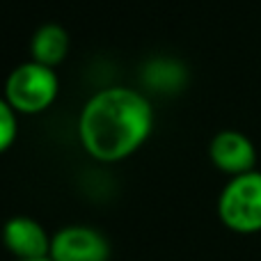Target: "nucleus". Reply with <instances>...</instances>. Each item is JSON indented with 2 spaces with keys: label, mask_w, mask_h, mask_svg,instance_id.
Returning <instances> with one entry per match:
<instances>
[{
  "label": "nucleus",
  "mask_w": 261,
  "mask_h": 261,
  "mask_svg": "<svg viewBox=\"0 0 261 261\" xmlns=\"http://www.w3.org/2000/svg\"><path fill=\"white\" fill-rule=\"evenodd\" d=\"M153 128L149 99L130 87L101 90L83 106L78 138L94 161L117 163L135 153Z\"/></svg>",
  "instance_id": "1"
},
{
  "label": "nucleus",
  "mask_w": 261,
  "mask_h": 261,
  "mask_svg": "<svg viewBox=\"0 0 261 261\" xmlns=\"http://www.w3.org/2000/svg\"><path fill=\"white\" fill-rule=\"evenodd\" d=\"M58 73L35 60L12 69L5 81V99L16 113L23 115H39L48 110L58 99Z\"/></svg>",
  "instance_id": "2"
},
{
  "label": "nucleus",
  "mask_w": 261,
  "mask_h": 261,
  "mask_svg": "<svg viewBox=\"0 0 261 261\" xmlns=\"http://www.w3.org/2000/svg\"><path fill=\"white\" fill-rule=\"evenodd\" d=\"M218 218L236 234L261 231V172L231 176L218 197Z\"/></svg>",
  "instance_id": "3"
},
{
  "label": "nucleus",
  "mask_w": 261,
  "mask_h": 261,
  "mask_svg": "<svg viewBox=\"0 0 261 261\" xmlns=\"http://www.w3.org/2000/svg\"><path fill=\"white\" fill-rule=\"evenodd\" d=\"M50 261H108V239L94 227L71 225L50 239Z\"/></svg>",
  "instance_id": "4"
},
{
  "label": "nucleus",
  "mask_w": 261,
  "mask_h": 261,
  "mask_svg": "<svg viewBox=\"0 0 261 261\" xmlns=\"http://www.w3.org/2000/svg\"><path fill=\"white\" fill-rule=\"evenodd\" d=\"M208 158L220 172L229 176H239L254 170L257 163V149L252 140L241 130H220L208 144Z\"/></svg>",
  "instance_id": "5"
},
{
  "label": "nucleus",
  "mask_w": 261,
  "mask_h": 261,
  "mask_svg": "<svg viewBox=\"0 0 261 261\" xmlns=\"http://www.w3.org/2000/svg\"><path fill=\"white\" fill-rule=\"evenodd\" d=\"M50 239L48 231L28 216H14L3 227V243L9 254L16 261L30 259H46L50 254Z\"/></svg>",
  "instance_id": "6"
},
{
  "label": "nucleus",
  "mask_w": 261,
  "mask_h": 261,
  "mask_svg": "<svg viewBox=\"0 0 261 261\" xmlns=\"http://www.w3.org/2000/svg\"><path fill=\"white\" fill-rule=\"evenodd\" d=\"M30 53L35 62L55 69L69 55V32L58 23H46L32 35Z\"/></svg>",
  "instance_id": "7"
},
{
  "label": "nucleus",
  "mask_w": 261,
  "mask_h": 261,
  "mask_svg": "<svg viewBox=\"0 0 261 261\" xmlns=\"http://www.w3.org/2000/svg\"><path fill=\"white\" fill-rule=\"evenodd\" d=\"M18 133V122H16V110L7 103L5 96H0V153L7 151L14 144Z\"/></svg>",
  "instance_id": "8"
},
{
  "label": "nucleus",
  "mask_w": 261,
  "mask_h": 261,
  "mask_svg": "<svg viewBox=\"0 0 261 261\" xmlns=\"http://www.w3.org/2000/svg\"><path fill=\"white\" fill-rule=\"evenodd\" d=\"M30 261H50V257H46V259H30Z\"/></svg>",
  "instance_id": "9"
}]
</instances>
